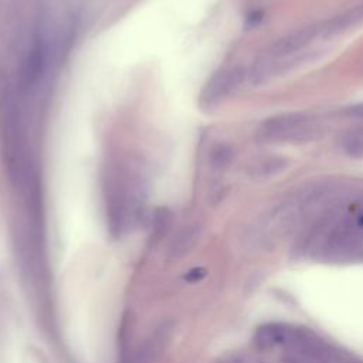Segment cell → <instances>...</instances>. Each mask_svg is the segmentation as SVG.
Segmentation results:
<instances>
[{
	"mask_svg": "<svg viewBox=\"0 0 363 363\" xmlns=\"http://www.w3.org/2000/svg\"><path fill=\"white\" fill-rule=\"evenodd\" d=\"M244 71L238 67L221 68L211 75L200 92V104L204 108H213L230 96L242 82Z\"/></svg>",
	"mask_w": 363,
	"mask_h": 363,
	"instance_id": "3",
	"label": "cell"
},
{
	"mask_svg": "<svg viewBox=\"0 0 363 363\" xmlns=\"http://www.w3.org/2000/svg\"><path fill=\"white\" fill-rule=\"evenodd\" d=\"M197 238H199V227L197 225H190V227H186L184 230H182L180 234L177 235V238L173 241L172 252L174 254V257H179V255L184 254L186 251H189L194 245Z\"/></svg>",
	"mask_w": 363,
	"mask_h": 363,
	"instance_id": "12",
	"label": "cell"
},
{
	"mask_svg": "<svg viewBox=\"0 0 363 363\" xmlns=\"http://www.w3.org/2000/svg\"><path fill=\"white\" fill-rule=\"evenodd\" d=\"M262 18H264V11L255 9V10L250 11V13L245 16L244 26H245V28H254V27H257V26L262 21Z\"/></svg>",
	"mask_w": 363,
	"mask_h": 363,
	"instance_id": "15",
	"label": "cell"
},
{
	"mask_svg": "<svg viewBox=\"0 0 363 363\" xmlns=\"http://www.w3.org/2000/svg\"><path fill=\"white\" fill-rule=\"evenodd\" d=\"M206 277V269L201 268V267H196V268H191L186 272L184 275V279L189 281V282H199L201 281L203 278Z\"/></svg>",
	"mask_w": 363,
	"mask_h": 363,
	"instance_id": "16",
	"label": "cell"
},
{
	"mask_svg": "<svg viewBox=\"0 0 363 363\" xmlns=\"http://www.w3.org/2000/svg\"><path fill=\"white\" fill-rule=\"evenodd\" d=\"M319 33H320V26L302 27V28L292 31V33L286 34L285 37H281L279 40H277L274 44L269 45L267 52L275 58L289 55V54L301 50L306 44H309Z\"/></svg>",
	"mask_w": 363,
	"mask_h": 363,
	"instance_id": "4",
	"label": "cell"
},
{
	"mask_svg": "<svg viewBox=\"0 0 363 363\" xmlns=\"http://www.w3.org/2000/svg\"><path fill=\"white\" fill-rule=\"evenodd\" d=\"M234 160V149L227 142H218L208 153V163L214 170L227 169Z\"/></svg>",
	"mask_w": 363,
	"mask_h": 363,
	"instance_id": "9",
	"label": "cell"
},
{
	"mask_svg": "<svg viewBox=\"0 0 363 363\" xmlns=\"http://www.w3.org/2000/svg\"><path fill=\"white\" fill-rule=\"evenodd\" d=\"M288 325L282 323H268L255 332L254 342L259 349H271L275 346H284L286 335H288Z\"/></svg>",
	"mask_w": 363,
	"mask_h": 363,
	"instance_id": "7",
	"label": "cell"
},
{
	"mask_svg": "<svg viewBox=\"0 0 363 363\" xmlns=\"http://www.w3.org/2000/svg\"><path fill=\"white\" fill-rule=\"evenodd\" d=\"M282 363H320V362L308 354L286 350V353L282 356Z\"/></svg>",
	"mask_w": 363,
	"mask_h": 363,
	"instance_id": "14",
	"label": "cell"
},
{
	"mask_svg": "<svg viewBox=\"0 0 363 363\" xmlns=\"http://www.w3.org/2000/svg\"><path fill=\"white\" fill-rule=\"evenodd\" d=\"M126 319L122 323V330H121V336H119V359L118 363H153L155 360V347L150 342H146L135 349H132L129 346V340H128V325H126Z\"/></svg>",
	"mask_w": 363,
	"mask_h": 363,
	"instance_id": "6",
	"label": "cell"
},
{
	"mask_svg": "<svg viewBox=\"0 0 363 363\" xmlns=\"http://www.w3.org/2000/svg\"><path fill=\"white\" fill-rule=\"evenodd\" d=\"M311 118L299 112L282 113L265 119L255 132L258 143H281L288 140H306L313 136Z\"/></svg>",
	"mask_w": 363,
	"mask_h": 363,
	"instance_id": "2",
	"label": "cell"
},
{
	"mask_svg": "<svg viewBox=\"0 0 363 363\" xmlns=\"http://www.w3.org/2000/svg\"><path fill=\"white\" fill-rule=\"evenodd\" d=\"M286 166V162L284 159H267L264 162H261L257 167V176H262V177H269V176H275L278 174L281 170H284Z\"/></svg>",
	"mask_w": 363,
	"mask_h": 363,
	"instance_id": "13",
	"label": "cell"
},
{
	"mask_svg": "<svg viewBox=\"0 0 363 363\" xmlns=\"http://www.w3.org/2000/svg\"><path fill=\"white\" fill-rule=\"evenodd\" d=\"M340 147L352 157H363V129H350L340 138Z\"/></svg>",
	"mask_w": 363,
	"mask_h": 363,
	"instance_id": "10",
	"label": "cell"
},
{
	"mask_svg": "<svg viewBox=\"0 0 363 363\" xmlns=\"http://www.w3.org/2000/svg\"><path fill=\"white\" fill-rule=\"evenodd\" d=\"M45 61H47L45 45L43 41L37 40L27 51V54L23 60V64H21L20 79H21L23 86L30 88L37 84L41 74L44 72Z\"/></svg>",
	"mask_w": 363,
	"mask_h": 363,
	"instance_id": "5",
	"label": "cell"
},
{
	"mask_svg": "<svg viewBox=\"0 0 363 363\" xmlns=\"http://www.w3.org/2000/svg\"><path fill=\"white\" fill-rule=\"evenodd\" d=\"M172 225V211L167 207H159L152 214L150 230L155 240H160Z\"/></svg>",
	"mask_w": 363,
	"mask_h": 363,
	"instance_id": "11",
	"label": "cell"
},
{
	"mask_svg": "<svg viewBox=\"0 0 363 363\" xmlns=\"http://www.w3.org/2000/svg\"><path fill=\"white\" fill-rule=\"evenodd\" d=\"M0 135L4 162L11 183L34 199L35 186L27 153L24 126L18 106L11 95L4 96L0 105Z\"/></svg>",
	"mask_w": 363,
	"mask_h": 363,
	"instance_id": "1",
	"label": "cell"
},
{
	"mask_svg": "<svg viewBox=\"0 0 363 363\" xmlns=\"http://www.w3.org/2000/svg\"><path fill=\"white\" fill-rule=\"evenodd\" d=\"M221 363H247V362H244L241 359H228V360H224Z\"/></svg>",
	"mask_w": 363,
	"mask_h": 363,
	"instance_id": "18",
	"label": "cell"
},
{
	"mask_svg": "<svg viewBox=\"0 0 363 363\" xmlns=\"http://www.w3.org/2000/svg\"><path fill=\"white\" fill-rule=\"evenodd\" d=\"M277 60L275 57H272L271 54L265 52L262 55H259L251 69H250V81L252 85H262L267 81L271 79V77L274 75L275 69H277Z\"/></svg>",
	"mask_w": 363,
	"mask_h": 363,
	"instance_id": "8",
	"label": "cell"
},
{
	"mask_svg": "<svg viewBox=\"0 0 363 363\" xmlns=\"http://www.w3.org/2000/svg\"><path fill=\"white\" fill-rule=\"evenodd\" d=\"M347 113L353 115V116H363V105H359V106H353L347 111Z\"/></svg>",
	"mask_w": 363,
	"mask_h": 363,
	"instance_id": "17",
	"label": "cell"
}]
</instances>
